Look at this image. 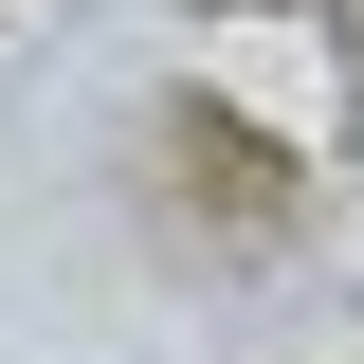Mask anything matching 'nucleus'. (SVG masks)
<instances>
[]
</instances>
